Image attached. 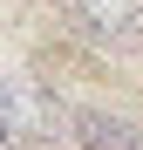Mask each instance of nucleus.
Listing matches in <instances>:
<instances>
[{
	"mask_svg": "<svg viewBox=\"0 0 143 150\" xmlns=\"http://www.w3.org/2000/svg\"><path fill=\"white\" fill-rule=\"evenodd\" d=\"M0 123L27 143V137H55V123H68V109L55 103V89L34 82V75H0Z\"/></svg>",
	"mask_w": 143,
	"mask_h": 150,
	"instance_id": "nucleus-1",
	"label": "nucleus"
},
{
	"mask_svg": "<svg viewBox=\"0 0 143 150\" xmlns=\"http://www.w3.org/2000/svg\"><path fill=\"white\" fill-rule=\"evenodd\" d=\"M68 21L95 48H143V0H68Z\"/></svg>",
	"mask_w": 143,
	"mask_h": 150,
	"instance_id": "nucleus-2",
	"label": "nucleus"
},
{
	"mask_svg": "<svg viewBox=\"0 0 143 150\" xmlns=\"http://www.w3.org/2000/svg\"><path fill=\"white\" fill-rule=\"evenodd\" d=\"M61 130H68L75 150H143V123L123 116V109H95V103H82V109H68Z\"/></svg>",
	"mask_w": 143,
	"mask_h": 150,
	"instance_id": "nucleus-3",
	"label": "nucleus"
},
{
	"mask_svg": "<svg viewBox=\"0 0 143 150\" xmlns=\"http://www.w3.org/2000/svg\"><path fill=\"white\" fill-rule=\"evenodd\" d=\"M0 150H20V137H14V130H7V123H0Z\"/></svg>",
	"mask_w": 143,
	"mask_h": 150,
	"instance_id": "nucleus-4",
	"label": "nucleus"
}]
</instances>
